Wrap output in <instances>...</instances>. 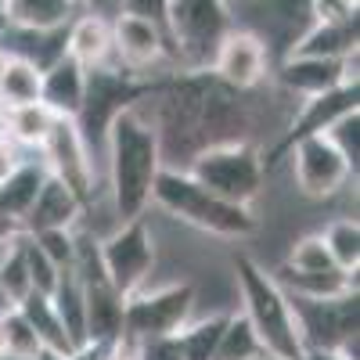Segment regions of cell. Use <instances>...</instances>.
Returning a JSON list of instances; mask_svg holds the SVG:
<instances>
[{
  "mask_svg": "<svg viewBox=\"0 0 360 360\" xmlns=\"http://www.w3.org/2000/svg\"><path fill=\"white\" fill-rule=\"evenodd\" d=\"M152 101V127L159 134L162 166L188 162L217 144L252 141V105L245 94L224 86L213 72H173L155 83L148 94Z\"/></svg>",
  "mask_w": 360,
  "mask_h": 360,
  "instance_id": "obj_1",
  "label": "cell"
},
{
  "mask_svg": "<svg viewBox=\"0 0 360 360\" xmlns=\"http://www.w3.org/2000/svg\"><path fill=\"white\" fill-rule=\"evenodd\" d=\"M25 231H22V220H15V217H8V213H0V245H11V242H18Z\"/></svg>",
  "mask_w": 360,
  "mask_h": 360,
  "instance_id": "obj_41",
  "label": "cell"
},
{
  "mask_svg": "<svg viewBox=\"0 0 360 360\" xmlns=\"http://www.w3.org/2000/svg\"><path fill=\"white\" fill-rule=\"evenodd\" d=\"M205 72H213L224 86L238 90V94H252V90L270 76V51L256 33L234 25L227 33V40L220 44L213 65Z\"/></svg>",
  "mask_w": 360,
  "mask_h": 360,
  "instance_id": "obj_14",
  "label": "cell"
},
{
  "mask_svg": "<svg viewBox=\"0 0 360 360\" xmlns=\"http://www.w3.org/2000/svg\"><path fill=\"white\" fill-rule=\"evenodd\" d=\"M83 90H86V69L69 54H62L40 72V101L62 119H76L83 105Z\"/></svg>",
  "mask_w": 360,
  "mask_h": 360,
  "instance_id": "obj_19",
  "label": "cell"
},
{
  "mask_svg": "<svg viewBox=\"0 0 360 360\" xmlns=\"http://www.w3.org/2000/svg\"><path fill=\"white\" fill-rule=\"evenodd\" d=\"M134 356L137 360H184V349H180L176 335H159V339L134 342Z\"/></svg>",
  "mask_w": 360,
  "mask_h": 360,
  "instance_id": "obj_38",
  "label": "cell"
},
{
  "mask_svg": "<svg viewBox=\"0 0 360 360\" xmlns=\"http://www.w3.org/2000/svg\"><path fill=\"white\" fill-rule=\"evenodd\" d=\"M51 303H54L58 317H62L65 335L72 339V346L83 349L86 346V307H83V285H79L72 266L58 274V285L51 292Z\"/></svg>",
  "mask_w": 360,
  "mask_h": 360,
  "instance_id": "obj_26",
  "label": "cell"
},
{
  "mask_svg": "<svg viewBox=\"0 0 360 360\" xmlns=\"http://www.w3.org/2000/svg\"><path fill=\"white\" fill-rule=\"evenodd\" d=\"M47 166L44 162H18L15 173H8L4 180H0V213H8L15 220H22L29 213V205L37 202L40 188L47 184Z\"/></svg>",
  "mask_w": 360,
  "mask_h": 360,
  "instance_id": "obj_25",
  "label": "cell"
},
{
  "mask_svg": "<svg viewBox=\"0 0 360 360\" xmlns=\"http://www.w3.org/2000/svg\"><path fill=\"white\" fill-rule=\"evenodd\" d=\"M288 310L295 321V332L303 339V349H339L346 339H356L360 303L356 292L339 299H303L288 295Z\"/></svg>",
  "mask_w": 360,
  "mask_h": 360,
  "instance_id": "obj_11",
  "label": "cell"
},
{
  "mask_svg": "<svg viewBox=\"0 0 360 360\" xmlns=\"http://www.w3.org/2000/svg\"><path fill=\"white\" fill-rule=\"evenodd\" d=\"M360 83H342L335 90H328V94H317V98H307V101H299L295 115L288 119V127L281 130V137L266 148V152H259L263 159V173H270L281 159H288V152L299 144V141H307V137H317V134H328L339 119L360 112Z\"/></svg>",
  "mask_w": 360,
  "mask_h": 360,
  "instance_id": "obj_9",
  "label": "cell"
},
{
  "mask_svg": "<svg viewBox=\"0 0 360 360\" xmlns=\"http://www.w3.org/2000/svg\"><path fill=\"white\" fill-rule=\"evenodd\" d=\"M119 11L123 15H134V18H144L159 25L166 33V15H169V0H119Z\"/></svg>",
  "mask_w": 360,
  "mask_h": 360,
  "instance_id": "obj_39",
  "label": "cell"
},
{
  "mask_svg": "<svg viewBox=\"0 0 360 360\" xmlns=\"http://www.w3.org/2000/svg\"><path fill=\"white\" fill-rule=\"evenodd\" d=\"M191 310H195L191 281L166 285L155 292H137L123 303V335L119 339L144 342V339H159V335H176L191 321Z\"/></svg>",
  "mask_w": 360,
  "mask_h": 360,
  "instance_id": "obj_8",
  "label": "cell"
},
{
  "mask_svg": "<svg viewBox=\"0 0 360 360\" xmlns=\"http://www.w3.org/2000/svg\"><path fill=\"white\" fill-rule=\"evenodd\" d=\"M98 252H101L108 285L123 299H130L144 288L148 274L155 266V238L148 231L144 217H137V220L119 224L105 242H98Z\"/></svg>",
  "mask_w": 360,
  "mask_h": 360,
  "instance_id": "obj_10",
  "label": "cell"
},
{
  "mask_svg": "<svg viewBox=\"0 0 360 360\" xmlns=\"http://www.w3.org/2000/svg\"><path fill=\"white\" fill-rule=\"evenodd\" d=\"M270 278L278 281V288L285 295H303V299H339V295H353L356 292V274L346 270H292V266H278L270 270Z\"/></svg>",
  "mask_w": 360,
  "mask_h": 360,
  "instance_id": "obj_22",
  "label": "cell"
},
{
  "mask_svg": "<svg viewBox=\"0 0 360 360\" xmlns=\"http://www.w3.org/2000/svg\"><path fill=\"white\" fill-rule=\"evenodd\" d=\"M0 360H8V339H4V324H0Z\"/></svg>",
  "mask_w": 360,
  "mask_h": 360,
  "instance_id": "obj_44",
  "label": "cell"
},
{
  "mask_svg": "<svg viewBox=\"0 0 360 360\" xmlns=\"http://www.w3.org/2000/svg\"><path fill=\"white\" fill-rule=\"evenodd\" d=\"M18 162H22L18 144H15L11 137H4V141H0V180H4L8 173H15V169H18Z\"/></svg>",
  "mask_w": 360,
  "mask_h": 360,
  "instance_id": "obj_40",
  "label": "cell"
},
{
  "mask_svg": "<svg viewBox=\"0 0 360 360\" xmlns=\"http://www.w3.org/2000/svg\"><path fill=\"white\" fill-rule=\"evenodd\" d=\"M321 242L339 270H346V274H356L360 270V224L356 220H349V217L332 220L321 231Z\"/></svg>",
  "mask_w": 360,
  "mask_h": 360,
  "instance_id": "obj_29",
  "label": "cell"
},
{
  "mask_svg": "<svg viewBox=\"0 0 360 360\" xmlns=\"http://www.w3.org/2000/svg\"><path fill=\"white\" fill-rule=\"evenodd\" d=\"M79 4H83V8H86V11H98V8H101V4H105V0H79Z\"/></svg>",
  "mask_w": 360,
  "mask_h": 360,
  "instance_id": "obj_45",
  "label": "cell"
},
{
  "mask_svg": "<svg viewBox=\"0 0 360 360\" xmlns=\"http://www.w3.org/2000/svg\"><path fill=\"white\" fill-rule=\"evenodd\" d=\"M152 202L159 209H166L169 217L184 220L205 234H217V238H234L238 242V238H252L259 231V220L252 217L249 205L224 202L220 195L202 188L184 169L162 166L155 176V188H152Z\"/></svg>",
  "mask_w": 360,
  "mask_h": 360,
  "instance_id": "obj_4",
  "label": "cell"
},
{
  "mask_svg": "<svg viewBox=\"0 0 360 360\" xmlns=\"http://www.w3.org/2000/svg\"><path fill=\"white\" fill-rule=\"evenodd\" d=\"M86 8L79 0H0V18L11 29H29V33H54L69 29Z\"/></svg>",
  "mask_w": 360,
  "mask_h": 360,
  "instance_id": "obj_18",
  "label": "cell"
},
{
  "mask_svg": "<svg viewBox=\"0 0 360 360\" xmlns=\"http://www.w3.org/2000/svg\"><path fill=\"white\" fill-rule=\"evenodd\" d=\"M83 217V205L76 195L62 184V180L47 176V184L40 188L37 202L29 205V213L22 217L25 234H40V231H72V224Z\"/></svg>",
  "mask_w": 360,
  "mask_h": 360,
  "instance_id": "obj_20",
  "label": "cell"
},
{
  "mask_svg": "<svg viewBox=\"0 0 360 360\" xmlns=\"http://www.w3.org/2000/svg\"><path fill=\"white\" fill-rule=\"evenodd\" d=\"M231 314H213L205 321H195V324H184L176 332V342L184 349V360H213V349L220 342V332L227 324Z\"/></svg>",
  "mask_w": 360,
  "mask_h": 360,
  "instance_id": "obj_31",
  "label": "cell"
},
{
  "mask_svg": "<svg viewBox=\"0 0 360 360\" xmlns=\"http://www.w3.org/2000/svg\"><path fill=\"white\" fill-rule=\"evenodd\" d=\"M231 29L234 11L227 0H169L166 40L176 72H205Z\"/></svg>",
  "mask_w": 360,
  "mask_h": 360,
  "instance_id": "obj_5",
  "label": "cell"
},
{
  "mask_svg": "<svg viewBox=\"0 0 360 360\" xmlns=\"http://www.w3.org/2000/svg\"><path fill=\"white\" fill-rule=\"evenodd\" d=\"M360 112H353V115H346V119H339V123L328 130L332 134V141L342 148V155L349 159V166L356 169V159H360Z\"/></svg>",
  "mask_w": 360,
  "mask_h": 360,
  "instance_id": "obj_37",
  "label": "cell"
},
{
  "mask_svg": "<svg viewBox=\"0 0 360 360\" xmlns=\"http://www.w3.org/2000/svg\"><path fill=\"white\" fill-rule=\"evenodd\" d=\"M123 303L108 278L105 281H86L83 285V307H86V342L112 346L123 335Z\"/></svg>",
  "mask_w": 360,
  "mask_h": 360,
  "instance_id": "obj_21",
  "label": "cell"
},
{
  "mask_svg": "<svg viewBox=\"0 0 360 360\" xmlns=\"http://www.w3.org/2000/svg\"><path fill=\"white\" fill-rule=\"evenodd\" d=\"M54 112L44 101L33 105H22V108H8V137L15 144H29V148H40L54 127Z\"/></svg>",
  "mask_w": 360,
  "mask_h": 360,
  "instance_id": "obj_28",
  "label": "cell"
},
{
  "mask_svg": "<svg viewBox=\"0 0 360 360\" xmlns=\"http://www.w3.org/2000/svg\"><path fill=\"white\" fill-rule=\"evenodd\" d=\"M285 266H292V270H335L332 256H328V249L321 242V234L299 238L288 252V259H285Z\"/></svg>",
  "mask_w": 360,
  "mask_h": 360,
  "instance_id": "obj_35",
  "label": "cell"
},
{
  "mask_svg": "<svg viewBox=\"0 0 360 360\" xmlns=\"http://www.w3.org/2000/svg\"><path fill=\"white\" fill-rule=\"evenodd\" d=\"M4 65H8V54H4V51H0V72H4Z\"/></svg>",
  "mask_w": 360,
  "mask_h": 360,
  "instance_id": "obj_46",
  "label": "cell"
},
{
  "mask_svg": "<svg viewBox=\"0 0 360 360\" xmlns=\"http://www.w3.org/2000/svg\"><path fill=\"white\" fill-rule=\"evenodd\" d=\"M278 76L281 90L295 101H307L317 94H328L342 83H356V54L346 62H332V58H303V54H285L278 69H270Z\"/></svg>",
  "mask_w": 360,
  "mask_h": 360,
  "instance_id": "obj_16",
  "label": "cell"
},
{
  "mask_svg": "<svg viewBox=\"0 0 360 360\" xmlns=\"http://www.w3.org/2000/svg\"><path fill=\"white\" fill-rule=\"evenodd\" d=\"M346 4H353V8H356V4H360V0H346Z\"/></svg>",
  "mask_w": 360,
  "mask_h": 360,
  "instance_id": "obj_47",
  "label": "cell"
},
{
  "mask_svg": "<svg viewBox=\"0 0 360 360\" xmlns=\"http://www.w3.org/2000/svg\"><path fill=\"white\" fill-rule=\"evenodd\" d=\"M0 292H4L8 307H18L22 299L33 292V281H29V266H25V252H22V238L11 242L0 256Z\"/></svg>",
  "mask_w": 360,
  "mask_h": 360,
  "instance_id": "obj_32",
  "label": "cell"
},
{
  "mask_svg": "<svg viewBox=\"0 0 360 360\" xmlns=\"http://www.w3.org/2000/svg\"><path fill=\"white\" fill-rule=\"evenodd\" d=\"M234 278H238V295H242V317L249 321V328L256 332L266 356L270 360H303V339L295 332L288 295L270 278V270H263L249 252H238Z\"/></svg>",
  "mask_w": 360,
  "mask_h": 360,
  "instance_id": "obj_3",
  "label": "cell"
},
{
  "mask_svg": "<svg viewBox=\"0 0 360 360\" xmlns=\"http://www.w3.org/2000/svg\"><path fill=\"white\" fill-rule=\"evenodd\" d=\"M288 54L346 62V58L356 54V18H349V22H310L303 33L295 37Z\"/></svg>",
  "mask_w": 360,
  "mask_h": 360,
  "instance_id": "obj_23",
  "label": "cell"
},
{
  "mask_svg": "<svg viewBox=\"0 0 360 360\" xmlns=\"http://www.w3.org/2000/svg\"><path fill=\"white\" fill-rule=\"evenodd\" d=\"M22 252H25V266H29V281H33V292H44V295H51L54 292V285H58V270L44 252H40V245L33 242L29 234H22Z\"/></svg>",
  "mask_w": 360,
  "mask_h": 360,
  "instance_id": "obj_34",
  "label": "cell"
},
{
  "mask_svg": "<svg viewBox=\"0 0 360 360\" xmlns=\"http://www.w3.org/2000/svg\"><path fill=\"white\" fill-rule=\"evenodd\" d=\"M159 79H141L123 69H86V90L83 105L76 112V127L83 144H105V134L119 112L141 105L155 90Z\"/></svg>",
  "mask_w": 360,
  "mask_h": 360,
  "instance_id": "obj_7",
  "label": "cell"
},
{
  "mask_svg": "<svg viewBox=\"0 0 360 360\" xmlns=\"http://www.w3.org/2000/svg\"><path fill=\"white\" fill-rule=\"evenodd\" d=\"M65 54L83 69H119L112 54V18L101 11H83L65 29Z\"/></svg>",
  "mask_w": 360,
  "mask_h": 360,
  "instance_id": "obj_17",
  "label": "cell"
},
{
  "mask_svg": "<svg viewBox=\"0 0 360 360\" xmlns=\"http://www.w3.org/2000/svg\"><path fill=\"white\" fill-rule=\"evenodd\" d=\"M8 137V108H0V141Z\"/></svg>",
  "mask_w": 360,
  "mask_h": 360,
  "instance_id": "obj_43",
  "label": "cell"
},
{
  "mask_svg": "<svg viewBox=\"0 0 360 360\" xmlns=\"http://www.w3.org/2000/svg\"><path fill=\"white\" fill-rule=\"evenodd\" d=\"M33 101H40V69L22 58H8L0 72V108H22Z\"/></svg>",
  "mask_w": 360,
  "mask_h": 360,
  "instance_id": "obj_27",
  "label": "cell"
},
{
  "mask_svg": "<svg viewBox=\"0 0 360 360\" xmlns=\"http://www.w3.org/2000/svg\"><path fill=\"white\" fill-rule=\"evenodd\" d=\"M227 4H238V0H227Z\"/></svg>",
  "mask_w": 360,
  "mask_h": 360,
  "instance_id": "obj_48",
  "label": "cell"
},
{
  "mask_svg": "<svg viewBox=\"0 0 360 360\" xmlns=\"http://www.w3.org/2000/svg\"><path fill=\"white\" fill-rule=\"evenodd\" d=\"M33 242L40 245V252L58 266V270H69L76 259V234L72 231H40V234H29Z\"/></svg>",
  "mask_w": 360,
  "mask_h": 360,
  "instance_id": "obj_36",
  "label": "cell"
},
{
  "mask_svg": "<svg viewBox=\"0 0 360 360\" xmlns=\"http://www.w3.org/2000/svg\"><path fill=\"white\" fill-rule=\"evenodd\" d=\"M303 360H346L339 349H303Z\"/></svg>",
  "mask_w": 360,
  "mask_h": 360,
  "instance_id": "obj_42",
  "label": "cell"
},
{
  "mask_svg": "<svg viewBox=\"0 0 360 360\" xmlns=\"http://www.w3.org/2000/svg\"><path fill=\"white\" fill-rule=\"evenodd\" d=\"M112 54H115L119 69L130 72V76H141V79L155 65L173 62L169 40H166L162 29L144 22V18L123 15V11H115V18H112Z\"/></svg>",
  "mask_w": 360,
  "mask_h": 360,
  "instance_id": "obj_15",
  "label": "cell"
},
{
  "mask_svg": "<svg viewBox=\"0 0 360 360\" xmlns=\"http://www.w3.org/2000/svg\"><path fill=\"white\" fill-rule=\"evenodd\" d=\"M40 152H44L47 173L54 180H62L83 209L94 205V162H90V148L79 137L76 119H62V115H58L51 134H47V141L40 144Z\"/></svg>",
  "mask_w": 360,
  "mask_h": 360,
  "instance_id": "obj_13",
  "label": "cell"
},
{
  "mask_svg": "<svg viewBox=\"0 0 360 360\" xmlns=\"http://www.w3.org/2000/svg\"><path fill=\"white\" fill-rule=\"evenodd\" d=\"M105 152L112 169V202L119 224L144 217L152 205V188L162 169V148L152 119L144 115L141 105L119 112L105 134Z\"/></svg>",
  "mask_w": 360,
  "mask_h": 360,
  "instance_id": "obj_2",
  "label": "cell"
},
{
  "mask_svg": "<svg viewBox=\"0 0 360 360\" xmlns=\"http://www.w3.org/2000/svg\"><path fill=\"white\" fill-rule=\"evenodd\" d=\"M288 162H292L295 188L303 191L307 198H332V195H339L349 184V176L356 173L349 166V159L342 155V148L332 141V134H317V137L299 141L288 152Z\"/></svg>",
  "mask_w": 360,
  "mask_h": 360,
  "instance_id": "obj_12",
  "label": "cell"
},
{
  "mask_svg": "<svg viewBox=\"0 0 360 360\" xmlns=\"http://www.w3.org/2000/svg\"><path fill=\"white\" fill-rule=\"evenodd\" d=\"M263 356H266V349L259 346L249 321L242 314H231L220 332V342L213 349V360H263Z\"/></svg>",
  "mask_w": 360,
  "mask_h": 360,
  "instance_id": "obj_30",
  "label": "cell"
},
{
  "mask_svg": "<svg viewBox=\"0 0 360 360\" xmlns=\"http://www.w3.org/2000/svg\"><path fill=\"white\" fill-rule=\"evenodd\" d=\"M0 324H4V339H8V360H37V356L44 353L37 332H33V328H29V321L18 314V307L0 310Z\"/></svg>",
  "mask_w": 360,
  "mask_h": 360,
  "instance_id": "obj_33",
  "label": "cell"
},
{
  "mask_svg": "<svg viewBox=\"0 0 360 360\" xmlns=\"http://www.w3.org/2000/svg\"><path fill=\"white\" fill-rule=\"evenodd\" d=\"M184 173H191L202 188H209L213 195L234 205H252L266 180L259 148L252 141H231V144L205 148V152H198L188 162Z\"/></svg>",
  "mask_w": 360,
  "mask_h": 360,
  "instance_id": "obj_6",
  "label": "cell"
},
{
  "mask_svg": "<svg viewBox=\"0 0 360 360\" xmlns=\"http://www.w3.org/2000/svg\"><path fill=\"white\" fill-rule=\"evenodd\" d=\"M18 314H22V317L29 321V328L37 332L44 353H51V356H58V360H69V356L76 353L72 339L65 335L62 317H58V310H54V303H51V295H44V292H29L22 303H18Z\"/></svg>",
  "mask_w": 360,
  "mask_h": 360,
  "instance_id": "obj_24",
  "label": "cell"
}]
</instances>
